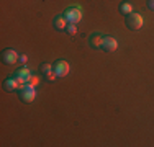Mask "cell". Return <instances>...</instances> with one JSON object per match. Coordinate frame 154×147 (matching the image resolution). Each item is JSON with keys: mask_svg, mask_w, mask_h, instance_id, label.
Listing matches in <instances>:
<instances>
[{"mask_svg": "<svg viewBox=\"0 0 154 147\" xmlns=\"http://www.w3.org/2000/svg\"><path fill=\"white\" fill-rule=\"evenodd\" d=\"M18 97H20L21 101L25 103H31L33 100H35L36 97V88L30 85V83H23V85H20V88H18Z\"/></svg>", "mask_w": 154, "mask_h": 147, "instance_id": "cell-1", "label": "cell"}, {"mask_svg": "<svg viewBox=\"0 0 154 147\" xmlns=\"http://www.w3.org/2000/svg\"><path fill=\"white\" fill-rule=\"evenodd\" d=\"M143 25H144V20H143V16L139 13L131 12L130 15H126V26L130 28V29L138 31V29L143 28Z\"/></svg>", "mask_w": 154, "mask_h": 147, "instance_id": "cell-2", "label": "cell"}, {"mask_svg": "<svg viewBox=\"0 0 154 147\" xmlns=\"http://www.w3.org/2000/svg\"><path fill=\"white\" fill-rule=\"evenodd\" d=\"M53 70H54V74H56L59 79H61V77H66L69 74V62L59 59V61H56L53 64Z\"/></svg>", "mask_w": 154, "mask_h": 147, "instance_id": "cell-3", "label": "cell"}, {"mask_svg": "<svg viewBox=\"0 0 154 147\" xmlns=\"http://www.w3.org/2000/svg\"><path fill=\"white\" fill-rule=\"evenodd\" d=\"M2 61H3V64H7V65H13L20 61V57H18V52L15 49H5L2 52Z\"/></svg>", "mask_w": 154, "mask_h": 147, "instance_id": "cell-4", "label": "cell"}, {"mask_svg": "<svg viewBox=\"0 0 154 147\" xmlns=\"http://www.w3.org/2000/svg\"><path fill=\"white\" fill-rule=\"evenodd\" d=\"M64 16L67 18L69 23H74L77 25L80 21V18H82V12H80V8H77V7H71V8L66 10Z\"/></svg>", "mask_w": 154, "mask_h": 147, "instance_id": "cell-5", "label": "cell"}, {"mask_svg": "<svg viewBox=\"0 0 154 147\" xmlns=\"http://www.w3.org/2000/svg\"><path fill=\"white\" fill-rule=\"evenodd\" d=\"M102 49H103L105 52H115V51L118 49V41H116L115 38H112V36H105L103 43H102Z\"/></svg>", "mask_w": 154, "mask_h": 147, "instance_id": "cell-6", "label": "cell"}, {"mask_svg": "<svg viewBox=\"0 0 154 147\" xmlns=\"http://www.w3.org/2000/svg\"><path fill=\"white\" fill-rule=\"evenodd\" d=\"M13 77H15V79L21 83V85H23V83H28V80H30L31 74H30V70H28L26 67H20L15 74H13Z\"/></svg>", "mask_w": 154, "mask_h": 147, "instance_id": "cell-7", "label": "cell"}, {"mask_svg": "<svg viewBox=\"0 0 154 147\" xmlns=\"http://www.w3.org/2000/svg\"><path fill=\"white\" fill-rule=\"evenodd\" d=\"M20 85L21 83L12 75V77H8V79H5V82H3V90L5 92H15L20 88Z\"/></svg>", "mask_w": 154, "mask_h": 147, "instance_id": "cell-8", "label": "cell"}, {"mask_svg": "<svg viewBox=\"0 0 154 147\" xmlns=\"http://www.w3.org/2000/svg\"><path fill=\"white\" fill-rule=\"evenodd\" d=\"M53 25H54V28L56 29H66V26L69 25V21H67V18L64 16V15H59V16H56L54 18V21H53Z\"/></svg>", "mask_w": 154, "mask_h": 147, "instance_id": "cell-9", "label": "cell"}, {"mask_svg": "<svg viewBox=\"0 0 154 147\" xmlns=\"http://www.w3.org/2000/svg\"><path fill=\"white\" fill-rule=\"evenodd\" d=\"M102 43H103V38H102V34H94L92 39H90V46H92L94 49H98V47H102Z\"/></svg>", "mask_w": 154, "mask_h": 147, "instance_id": "cell-10", "label": "cell"}, {"mask_svg": "<svg viewBox=\"0 0 154 147\" xmlns=\"http://www.w3.org/2000/svg\"><path fill=\"white\" fill-rule=\"evenodd\" d=\"M133 12V7H131L130 2H123L122 5H120V13L122 15H130Z\"/></svg>", "mask_w": 154, "mask_h": 147, "instance_id": "cell-11", "label": "cell"}, {"mask_svg": "<svg viewBox=\"0 0 154 147\" xmlns=\"http://www.w3.org/2000/svg\"><path fill=\"white\" fill-rule=\"evenodd\" d=\"M66 33H67V34H75V33H77V26H75V25L74 23H69L67 25V26H66Z\"/></svg>", "mask_w": 154, "mask_h": 147, "instance_id": "cell-12", "label": "cell"}, {"mask_svg": "<svg viewBox=\"0 0 154 147\" xmlns=\"http://www.w3.org/2000/svg\"><path fill=\"white\" fill-rule=\"evenodd\" d=\"M41 72L45 74V75L51 74V72H53V65H51V64H43L41 65Z\"/></svg>", "mask_w": 154, "mask_h": 147, "instance_id": "cell-13", "label": "cell"}, {"mask_svg": "<svg viewBox=\"0 0 154 147\" xmlns=\"http://www.w3.org/2000/svg\"><path fill=\"white\" fill-rule=\"evenodd\" d=\"M38 82H39V80H38V77H30V80H28V83H30V85H33V87H35V85H38Z\"/></svg>", "mask_w": 154, "mask_h": 147, "instance_id": "cell-14", "label": "cell"}, {"mask_svg": "<svg viewBox=\"0 0 154 147\" xmlns=\"http://www.w3.org/2000/svg\"><path fill=\"white\" fill-rule=\"evenodd\" d=\"M148 8L151 12H154V0H148Z\"/></svg>", "mask_w": 154, "mask_h": 147, "instance_id": "cell-15", "label": "cell"}, {"mask_svg": "<svg viewBox=\"0 0 154 147\" xmlns=\"http://www.w3.org/2000/svg\"><path fill=\"white\" fill-rule=\"evenodd\" d=\"M26 56H20V62H21V64H25V62H26Z\"/></svg>", "mask_w": 154, "mask_h": 147, "instance_id": "cell-16", "label": "cell"}]
</instances>
